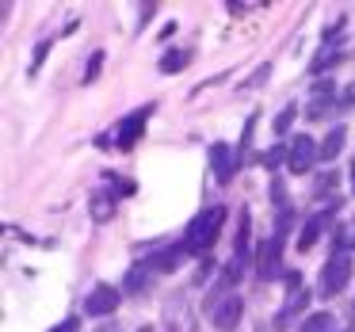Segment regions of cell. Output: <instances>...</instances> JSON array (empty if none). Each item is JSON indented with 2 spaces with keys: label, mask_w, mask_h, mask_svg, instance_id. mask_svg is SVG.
Listing matches in <instances>:
<instances>
[{
  "label": "cell",
  "mask_w": 355,
  "mask_h": 332,
  "mask_svg": "<svg viewBox=\"0 0 355 332\" xmlns=\"http://www.w3.org/2000/svg\"><path fill=\"white\" fill-rule=\"evenodd\" d=\"M222 222H225V207L199 210V214L187 222V229H184V248H187V252H195V256L210 252L214 241H218V233H222Z\"/></svg>",
  "instance_id": "obj_1"
},
{
  "label": "cell",
  "mask_w": 355,
  "mask_h": 332,
  "mask_svg": "<svg viewBox=\"0 0 355 332\" xmlns=\"http://www.w3.org/2000/svg\"><path fill=\"white\" fill-rule=\"evenodd\" d=\"M241 309H245V302H241L237 294H210V302H207V317L214 321V329H222V332L237 329Z\"/></svg>",
  "instance_id": "obj_2"
},
{
  "label": "cell",
  "mask_w": 355,
  "mask_h": 332,
  "mask_svg": "<svg viewBox=\"0 0 355 332\" xmlns=\"http://www.w3.org/2000/svg\"><path fill=\"white\" fill-rule=\"evenodd\" d=\"M347 279H352V256L332 252L329 263H324V271H321V294L324 298H336V294L347 286Z\"/></svg>",
  "instance_id": "obj_3"
},
{
  "label": "cell",
  "mask_w": 355,
  "mask_h": 332,
  "mask_svg": "<svg viewBox=\"0 0 355 332\" xmlns=\"http://www.w3.org/2000/svg\"><path fill=\"white\" fill-rule=\"evenodd\" d=\"M286 229H291V218H279L275 233L268 237V245L260 248V260H256V271H260V279H271L279 271V260H283V237Z\"/></svg>",
  "instance_id": "obj_4"
},
{
  "label": "cell",
  "mask_w": 355,
  "mask_h": 332,
  "mask_svg": "<svg viewBox=\"0 0 355 332\" xmlns=\"http://www.w3.org/2000/svg\"><path fill=\"white\" fill-rule=\"evenodd\" d=\"M317 157H321V146H317L313 138H306V134H298V138L291 141V149H286V164H291L294 176H306Z\"/></svg>",
  "instance_id": "obj_5"
},
{
  "label": "cell",
  "mask_w": 355,
  "mask_h": 332,
  "mask_svg": "<svg viewBox=\"0 0 355 332\" xmlns=\"http://www.w3.org/2000/svg\"><path fill=\"white\" fill-rule=\"evenodd\" d=\"M119 302H123V294H119L115 286L100 283V286H92V290H88L85 313L88 317H107V313H115V309H119Z\"/></svg>",
  "instance_id": "obj_6"
},
{
  "label": "cell",
  "mask_w": 355,
  "mask_h": 332,
  "mask_svg": "<svg viewBox=\"0 0 355 332\" xmlns=\"http://www.w3.org/2000/svg\"><path fill=\"white\" fill-rule=\"evenodd\" d=\"M149 115H153V107H138L134 115H126L123 123H119V130H115L119 149H134V146H138V138H141V130H146V119Z\"/></svg>",
  "instance_id": "obj_7"
},
{
  "label": "cell",
  "mask_w": 355,
  "mask_h": 332,
  "mask_svg": "<svg viewBox=\"0 0 355 332\" xmlns=\"http://www.w3.org/2000/svg\"><path fill=\"white\" fill-rule=\"evenodd\" d=\"M210 164H214V176L222 180V184H230L233 172H237V157L230 153L225 141H214V149H210Z\"/></svg>",
  "instance_id": "obj_8"
},
{
  "label": "cell",
  "mask_w": 355,
  "mask_h": 332,
  "mask_svg": "<svg viewBox=\"0 0 355 332\" xmlns=\"http://www.w3.org/2000/svg\"><path fill=\"white\" fill-rule=\"evenodd\" d=\"M324 222H329V214H313L306 225H302V233H298V248H302V252H309V248L317 245V237H321Z\"/></svg>",
  "instance_id": "obj_9"
},
{
  "label": "cell",
  "mask_w": 355,
  "mask_h": 332,
  "mask_svg": "<svg viewBox=\"0 0 355 332\" xmlns=\"http://www.w3.org/2000/svg\"><path fill=\"white\" fill-rule=\"evenodd\" d=\"M184 252H187L184 245H176V248H164V252H157L153 260L146 263V268H149V271H153V268H157V271H172V268L180 263V256H184Z\"/></svg>",
  "instance_id": "obj_10"
},
{
  "label": "cell",
  "mask_w": 355,
  "mask_h": 332,
  "mask_svg": "<svg viewBox=\"0 0 355 332\" xmlns=\"http://www.w3.org/2000/svg\"><path fill=\"white\" fill-rule=\"evenodd\" d=\"M344 138H347V130H344V126H332V130H329V138L321 141V157H324V161L340 157V149H344Z\"/></svg>",
  "instance_id": "obj_11"
},
{
  "label": "cell",
  "mask_w": 355,
  "mask_h": 332,
  "mask_svg": "<svg viewBox=\"0 0 355 332\" xmlns=\"http://www.w3.org/2000/svg\"><path fill=\"white\" fill-rule=\"evenodd\" d=\"M191 65V54L187 50H168V54L161 58V73H180V69H187Z\"/></svg>",
  "instance_id": "obj_12"
},
{
  "label": "cell",
  "mask_w": 355,
  "mask_h": 332,
  "mask_svg": "<svg viewBox=\"0 0 355 332\" xmlns=\"http://www.w3.org/2000/svg\"><path fill=\"white\" fill-rule=\"evenodd\" d=\"M332 313H309L306 321L298 324V332H332Z\"/></svg>",
  "instance_id": "obj_13"
},
{
  "label": "cell",
  "mask_w": 355,
  "mask_h": 332,
  "mask_svg": "<svg viewBox=\"0 0 355 332\" xmlns=\"http://www.w3.org/2000/svg\"><path fill=\"white\" fill-rule=\"evenodd\" d=\"M88 210H92V218H96V222H107V218L115 214V207H111V195H96V199H92V207H88Z\"/></svg>",
  "instance_id": "obj_14"
},
{
  "label": "cell",
  "mask_w": 355,
  "mask_h": 332,
  "mask_svg": "<svg viewBox=\"0 0 355 332\" xmlns=\"http://www.w3.org/2000/svg\"><path fill=\"white\" fill-rule=\"evenodd\" d=\"M294 119H298V103H286V107L279 111V119H275V134H286Z\"/></svg>",
  "instance_id": "obj_15"
},
{
  "label": "cell",
  "mask_w": 355,
  "mask_h": 332,
  "mask_svg": "<svg viewBox=\"0 0 355 332\" xmlns=\"http://www.w3.org/2000/svg\"><path fill=\"white\" fill-rule=\"evenodd\" d=\"M46 54H50V42H39V50H35V62H31V73H39V65L46 62Z\"/></svg>",
  "instance_id": "obj_16"
},
{
  "label": "cell",
  "mask_w": 355,
  "mask_h": 332,
  "mask_svg": "<svg viewBox=\"0 0 355 332\" xmlns=\"http://www.w3.org/2000/svg\"><path fill=\"white\" fill-rule=\"evenodd\" d=\"M100 65H103V58H100V54H96L92 62H88V73H85V80H88V85L96 80V73H100Z\"/></svg>",
  "instance_id": "obj_17"
},
{
  "label": "cell",
  "mask_w": 355,
  "mask_h": 332,
  "mask_svg": "<svg viewBox=\"0 0 355 332\" xmlns=\"http://www.w3.org/2000/svg\"><path fill=\"white\" fill-rule=\"evenodd\" d=\"M279 161H283V149H271V153H268V164H271V168H275Z\"/></svg>",
  "instance_id": "obj_18"
},
{
  "label": "cell",
  "mask_w": 355,
  "mask_h": 332,
  "mask_svg": "<svg viewBox=\"0 0 355 332\" xmlns=\"http://www.w3.org/2000/svg\"><path fill=\"white\" fill-rule=\"evenodd\" d=\"M54 332H77V321H73V317H69V321H65V324H58Z\"/></svg>",
  "instance_id": "obj_19"
},
{
  "label": "cell",
  "mask_w": 355,
  "mask_h": 332,
  "mask_svg": "<svg viewBox=\"0 0 355 332\" xmlns=\"http://www.w3.org/2000/svg\"><path fill=\"white\" fill-rule=\"evenodd\" d=\"M352 195H355V164H352Z\"/></svg>",
  "instance_id": "obj_20"
},
{
  "label": "cell",
  "mask_w": 355,
  "mask_h": 332,
  "mask_svg": "<svg viewBox=\"0 0 355 332\" xmlns=\"http://www.w3.org/2000/svg\"><path fill=\"white\" fill-rule=\"evenodd\" d=\"M138 332H153V329H149V324H146V329H138Z\"/></svg>",
  "instance_id": "obj_21"
},
{
  "label": "cell",
  "mask_w": 355,
  "mask_h": 332,
  "mask_svg": "<svg viewBox=\"0 0 355 332\" xmlns=\"http://www.w3.org/2000/svg\"><path fill=\"white\" fill-rule=\"evenodd\" d=\"M100 332H115V329H100Z\"/></svg>",
  "instance_id": "obj_22"
},
{
  "label": "cell",
  "mask_w": 355,
  "mask_h": 332,
  "mask_svg": "<svg viewBox=\"0 0 355 332\" xmlns=\"http://www.w3.org/2000/svg\"><path fill=\"white\" fill-rule=\"evenodd\" d=\"M352 313H355V309H352Z\"/></svg>",
  "instance_id": "obj_23"
}]
</instances>
